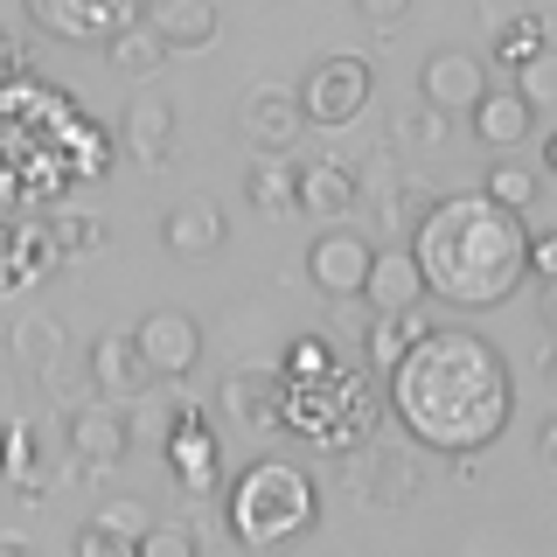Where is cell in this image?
Returning a JSON list of instances; mask_svg holds the SVG:
<instances>
[{"label":"cell","mask_w":557,"mask_h":557,"mask_svg":"<svg viewBox=\"0 0 557 557\" xmlns=\"http://www.w3.org/2000/svg\"><path fill=\"white\" fill-rule=\"evenodd\" d=\"M509 77H516V98L530 104L536 119H544L550 104H557V70H550V49H544V57H530L522 70H509Z\"/></svg>","instance_id":"31"},{"label":"cell","mask_w":557,"mask_h":557,"mask_svg":"<svg viewBox=\"0 0 557 557\" xmlns=\"http://www.w3.org/2000/svg\"><path fill=\"white\" fill-rule=\"evenodd\" d=\"M278 397H286V376H278V362H251V370L231 376L223 405H231V418H244L251 432H272V425H278Z\"/></svg>","instance_id":"20"},{"label":"cell","mask_w":557,"mask_h":557,"mask_svg":"<svg viewBox=\"0 0 557 557\" xmlns=\"http://www.w3.org/2000/svg\"><path fill=\"white\" fill-rule=\"evenodd\" d=\"M139 557H202V544L188 522H147L139 530Z\"/></svg>","instance_id":"32"},{"label":"cell","mask_w":557,"mask_h":557,"mask_svg":"<svg viewBox=\"0 0 557 557\" xmlns=\"http://www.w3.org/2000/svg\"><path fill=\"white\" fill-rule=\"evenodd\" d=\"M293 174L286 153H258V168L244 174V196H251V209H293Z\"/></svg>","instance_id":"29"},{"label":"cell","mask_w":557,"mask_h":557,"mask_svg":"<svg viewBox=\"0 0 557 557\" xmlns=\"http://www.w3.org/2000/svg\"><path fill=\"white\" fill-rule=\"evenodd\" d=\"M481 196H487V202H502V209H516L522 223H536V216H544V168H516L509 153H502V161L487 168Z\"/></svg>","instance_id":"25"},{"label":"cell","mask_w":557,"mask_h":557,"mask_svg":"<svg viewBox=\"0 0 557 557\" xmlns=\"http://www.w3.org/2000/svg\"><path fill=\"white\" fill-rule=\"evenodd\" d=\"M8 77H22V42L0 28V84H8Z\"/></svg>","instance_id":"38"},{"label":"cell","mask_w":557,"mask_h":557,"mask_svg":"<svg viewBox=\"0 0 557 557\" xmlns=\"http://www.w3.org/2000/svg\"><path fill=\"white\" fill-rule=\"evenodd\" d=\"M544 49H550V28H544V14H536V8L502 14V22H495V57H502V70H522L530 57H544Z\"/></svg>","instance_id":"27"},{"label":"cell","mask_w":557,"mask_h":557,"mask_svg":"<svg viewBox=\"0 0 557 557\" xmlns=\"http://www.w3.org/2000/svg\"><path fill=\"white\" fill-rule=\"evenodd\" d=\"M91 522H104V530H119V536H139V530H147V509H139L133 495H119V502H104Z\"/></svg>","instance_id":"36"},{"label":"cell","mask_w":557,"mask_h":557,"mask_svg":"<svg viewBox=\"0 0 557 557\" xmlns=\"http://www.w3.org/2000/svg\"><path fill=\"white\" fill-rule=\"evenodd\" d=\"M119 139H126V153H133L139 168H161L168 153H174V104L153 98V91H139L126 104V126H119Z\"/></svg>","instance_id":"18"},{"label":"cell","mask_w":557,"mask_h":557,"mask_svg":"<svg viewBox=\"0 0 557 557\" xmlns=\"http://www.w3.org/2000/svg\"><path fill=\"white\" fill-rule=\"evenodd\" d=\"M453 139V112H432V104H418V112H405L391 126V147H405V153H440Z\"/></svg>","instance_id":"30"},{"label":"cell","mask_w":557,"mask_h":557,"mask_svg":"<svg viewBox=\"0 0 557 557\" xmlns=\"http://www.w3.org/2000/svg\"><path fill=\"white\" fill-rule=\"evenodd\" d=\"M391 411L432 453H481L516 418V370L495 342L467 327H425L391 370Z\"/></svg>","instance_id":"1"},{"label":"cell","mask_w":557,"mask_h":557,"mask_svg":"<svg viewBox=\"0 0 557 557\" xmlns=\"http://www.w3.org/2000/svg\"><path fill=\"white\" fill-rule=\"evenodd\" d=\"M362 300H370V313H411L425 307V278H418V258L411 251H376L370 258V278H362Z\"/></svg>","instance_id":"17"},{"label":"cell","mask_w":557,"mask_h":557,"mask_svg":"<svg viewBox=\"0 0 557 557\" xmlns=\"http://www.w3.org/2000/svg\"><path fill=\"white\" fill-rule=\"evenodd\" d=\"M0 557H35V544H22V536H0Z\"/></svg>","instance_id":"40"},{"label":"cell","mask_w":557,"mask_h":557,"mask_svg":"<svg viewBox=\"0 0 557 557\" xmlns=\"http://www.w3.org/2000/svg\"><path fill=\"white\" fill-rule=\"evenodd\" d=\"M237 133L251 139V153H293V139L307 133L300 98H293L286 84H251V91L237 98Z\"/></svg>","instance_id":"9"},{"label":"cell","mask_w":557,"mask_h":557,"mask_svg":"<svg viewBox=\"0 0 557 557\" xmlns=\"http://www.w3.org/2000/svg\"><path fill=\"white\" fill-rule=\"evenodd\" d=\"M168 474L188 487V495H209L216 487V432H209L202 405H174V432H168Z\"/></svg>","instance_id":"11"},{"label":"cell","mask_w":557,"mask_h":557,"mask_svg":"<svg viewBox=\"0 0 557 557\" xmlns=\"http://www.w3.org/2000/svg\"><path fill=\"white\" fill-rule=\"evenodd\" d=\"M63 446H70V460L84 467V474H104V467H119L126 460V446H133V418L112 405V397H91V405H77L63 418Z\"/></svg>","instance_id":"7"},{"label":"cell","mask_w":557,"mask_h":557,"mask_svg":"<svg viewBox=\"0 0 557 557\" xmlns=\"http://www.w3.org/2000/svg\"><path fill=\"white\" fill-rule=\"evenodd\" d=\"M411 258L425 278V300L481 313L530 286V223L516 209L487 202L481 188L432 196V209L411 223Z\"/></svg>","instance_id":"2"},{"label":"cell","mask_w":557,"mask_h":557,"mask_svg":"<svg viewBox=\"0 0 557 557\" xmlns=\"http://www.w3.org/2000/svg\"><path fill=\"white\" fill-rule=\"evenodd\" d=\"M8 348H14V362H22L28 383H57L63 376V321H49V313H22Z\"/></svg>","instance_id":"21"},{"label":"cell","mask_w":557,"mask_h":557,"mask_svg":"<svg viewBox=\"0 0 557 557\" xmlns=\"http://www.w3.org/2000/svg\"><path fill=\"white\" fill-rule=\"evenodd\" d=\"M425 209H432V196H425V188H418V182H397L391 196H383V223H405V231H411V223L425 216Z\"/></svg>","instance_id":"35"},{"label":"cell","mask_w":557,"mask_h":557,"mask_svg":"<svg viewBox=\"0 0 557 557\" xmlns=\"http://www.w3.org/2000/svg\"><path fill=\"white\" fill-rule=\"evenodd\" d=\"M376 411H383V397L362 391L342 362L321 376H286V397H278V425L313 440V446H327V453L362 446L376 432Z\"/></svg>","instance_id":"4"},{"label":"cell","mask_w":557,"mask_h":557,"mask_svg":"<svg viewBox=\"0 0 557 557\" xmlns=\"http://www.w3.org/2000/svg\"><path fill=\"white\" fill-rule=\"evenodd\" d=\"M321 516V487H313L293 460H258L244 467L231 487V536L244 550H278L313 530Z\"/></svg>","instance_id":"3"},{"label":"cell","mask_w":557,"mask_h":557,"mask_svg":"<svg viewBox=\"0 0 557 557\" xmlns=\"http://www.w3.org/2000/svg\"><path fill=\"white\" fill-rule=\"evenodd\" d=\"M161 244L174 258H216L223 251V209L216 202H182V209H168V223H161Z\"/></svg>","instance_id":"22"},{"label":"cell","mask_w":557,"mask_h":557,"mask_svg":"<svg viewBox=\"0 0 557 557\" xmlns=\"http://www.w3.org/2000/svg\"><path fill=\"white\" fill-rule=\"evenodd\" d=\"M0 481L22 487V495H42L49 474H42V425L35 418H8L0 425Z\"/></svg>","instance_id":"23"},{"label":"cell","mask_w":557,"mask_h":557,"mask_svg":"<svg viewBox=\"0 0 557 557\" xmlns=\"http://www.w3.org/2000/svg\"><path fill=\"white\" fill-rule=\"evenodd\" d=\"M28 14L57 42H104L119 22H133V0H28Z\"/></svg>","instance_id":"14"},{"label":"cell","mask_w":557,"mask_h":557,"mask_svg":"<svg viewBox=\"0 0 557 557\" xmlns=\"http://www.w3.org/2000/svg\"><path fill=\"white\" fill-rule=\"evenodd\" d=\"M70 557H139V536H119V530H104V522H84Z\"/></svg>","instance_id":"34"},{"label":"cell","mask_w":557,"mask_h":557,"mask_svg":"<svg viewBox=\"0 0 557 557\" xmlns=\"http://www.w3.org/2000/svg\"><path fill=\"white\" fill-rule=\"evenodd\" d=\"M104 63H112L119 70V77H153V70H161L168 63V49H161V35H153L147 22H139V14H133V22H119L112 35H104Z\"/></svg>","instance_id":"26"},{"label":"cell","mask_w":557,"mask_h":557,"mask_svg":"<svg viewBox=\"0 0 557 557\" xmlns=\"http://www.w3.org/2000/svg\"><path fill=\"white\" fill-rule=\"evenodd\" d=\"M370 91H376L370 63L335 49V57H321V63L307 70V84L293 98H300V119H307V126H327V133H335V126H348V119L370 104Z\"/></svg>","instance_id":"5"},{"label":"cell","mask_w":557,"mask_h":557,"mask_svg":"<svg viewBox=\"0 0 557 557\" xmlns=\"http://www.w3.org/2000/svg\"><path fill=\"white\" fill-rule=\"evenodd\" d=\"M370 258H376L370 237H356V231H321V237L307 244V278H313V293H327V300H362Z\"/></svg>","instance_id":"8"},{"label":"cell","mask_w":557,"mask_h":557,"mask_svg":"<svg viewBox=\"0 0 557 557\" xmlns=\"http://www.w3.org/2000/svg\"><path fill=\"white\" fill-rule=\"evenodd\" d=\"M432 313L411 307V313H370V327H362V362H370V376H391L397 356L411 348V335H425Z\"/></svg>","instance_id":"24"},{"label":"cell","mask_w":557,"mask_h":557,"mask_svg":"<svg viewBox=\"0 0 557 557\" xmlns=\"http://www.w3.org/2000/svg\"><path fill=\"white\" fill-rule=\"evenodd\" d=\"M139 22L161 35L168 57H196V49L216 42L223 14H216V0H139Z\"/></svg>","instance_id":"13"},{"label":"cell","mask_w":557,"mask_h":557,"mask_svg":"<svg viewBox=\"0 0 557 557\" xmlns=\"http://www.w3.org/2000/svg\"><path fill=\"white\" fill-rule=\"evenodd\" d=\"M356 196H362V182L348 161H307L293 174V209H307L313 223H342L356 209Z\"/></svg>","instance_id":"15"},{"label":"cell","mask_w":557,"mask_h":557,"mask_svg":"<svg viewBox=\"0 0 557 557\" xmlns=\"http://www.w3.org/2000/svg\"><path fill=\"white\" fill-rule=\"evenodd\" d=\"M536 460H544V467H557V418H550L544 432H536Z\"/></svg>","instance_id":"39"},{"label":"cell","mask_w":557,"mask_h":557,"mask_svg":"<svg viewBox=\"0 0 557 557\" xmlns=\"http://www.w3.org/2000/svg\"><path fill=\"white\" fill-rule=\"evenodd\" d=\"M84 370H91V391H104L112 405H133V397L153 391V376H147V362H139L133 335H98L91 356H84Z\"/></svg>","instance_id":"16"},{"label":"cell","mask_w":557,"mask_h":557,"mask_svg":"<svg viewBox=\"0 0 557 557\" xmlns=\"http://www.w3.org/2000/svg\"><path fill=\"white\" fill-rule=\"evenodd\" d=\"M133 348H139V362H147L153 383H182V376H196V362H202V327H196V313H182V307H153L147 321L133 327Z\"/></svg>","instance_id":"6"},{"label":"cell","mask_w":557,"mask_h":557,"mask_svg":"<svg viewBox=\"0 0 557 557\" xmlns=\"http://www.w3.org/2000/svg\"><path fill=\"white\" fill-rule=\"evenodd\" d=\"M42 237L57 244V258H91L104 244V223L91 216V209H49L42 216Z\"/></svg>","instance_id":"28"},{"label":"cell","mask_w":557,"mask_h":557,"mask_svg":"<svg viewBox=\"0 0 557 557\" xmlns=\"http://www.w3.org/2000/svg\"><path fill=\"white\" fill-rule=\"evenodd\" d=\"M481 91H487V70H481V57H467V49H432L425 57V70H418V98L432 104V112H474L481 104Z\"/></svg>","instance_id":"10"},{"label":"cell","mask_w":557,"mask_h":557,"mask_svg":"<svg viewBox=\"0 0 557 557\" xmlns=\"http://www.w3.org/2000/svg\"><path fill=\"white\" fill-rule=\"evenodd\" d=\"M356 460H348V495L370 502V509H405L418 495V467L411 460H391V446H348Z\"/></svg>","instance_id":"12"},{"label":"cell","mask_w":557,"mask_h":557,"mask_svg":"<svg viewBox=\"0 0 557 557\" xmlns=\"http://www.w3.org/2000/svg\"><path fill=\"white\" fill-rule=\"evenodd\" d=\"M356 8H362V22H370V28H397L411 0H356Z\"/></svg>","instance_id":"37"},{"label":"cell","mask_w":557,"mask_h":557,"mask_svg":"<svg viewBox=\"0 0 557 557\" xmlns=\"http://www.w3.org/2000/svg\"><path fill=\"white\" fill-rule=\"evenodd\" d=\"M467 119H474L481 147H495V153H516L522 139L536 133V112H530V104L516 98V84H509V91H495V84H487V91H481V104H474Z\"/></svg>","instance_id":"19"},{"label":"cell","mask_w":557,"mask_h":557,"mask_svg":"<svg viewBox=\"0 0 557 557\" xmlns=\"http://www.w3.org/2000/svg\"><path fill=\"white\" fill-rule=\"evenodd\" d=\"M321 370H335V348L321 335H300L286 356H278V376H321Z\"/></svg>","instance_id":"33"}]
</instances>
